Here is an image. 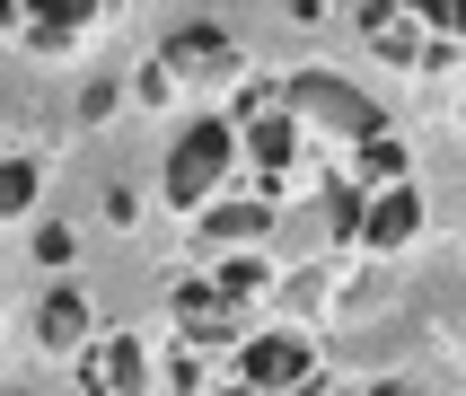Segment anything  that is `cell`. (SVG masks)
Instances as JSON below:
<instances>
[{
  "instance_id": "cell-6",
  "label": "cell",
  "mask_w": 466,
  "mask_h": 396,
  "mask_svg": "<svg viewBox=\"0 0 466 396\" xmlns=\"http://www.w3.org/2000/svg\"><path fill=\"white\" fill-rule=\"evenodd\" d=\"M97 18H106V0H0V26L26 53H71Z\"/></svg>"
},
{
  "instance_id": "cell-8",
  "label": "cell",
  "mask_w": 466,
  "mask_h": 396,
  "mask_svg": "<svg viewBox=\"0 0 466 396\" xmlns=\"http://www.w3.org/2000/svg\"><path fill=\"white\" fill-rule=\"evenodd\" d=\"M88 335H97L88 326V290H53L45 300V352H79Z\"/></svg>"
},
{
  "instance_id": "cell-4",
  "label": "cell",
  "mask_w": 466,
  "mask_h": 396,
  "mask_svg": "<svg viewBox=\"0 0 466 396\" xmlns=\"http://www.w3.org/2000/svg\"><path fill=\"white\" fill-rule=\"evenodd\" d=\"M220 71H238V36L194 18V26H177V36L158 45V71H141V88L167 97V88H203V79H220Z\"/></svg>"
},
{
  "instance_id": "cell-9",
  "label": "cell",
  "mask_w": 466,
  "mask_h": 396,
  "mask_svg": "<svg viewBox=\"0 0 466 396\" xmlns=\"http://www.w3.org/2000/svg\"><path fill=\"white\" fill-rule=\"evenodd\" d=\"M273 229V203H203V238L211 247H238V238Z\"/></svg>"
},
{
  "instance_id": "cell-10",
  "label": "cell",
  "mask_w": 466,
  "mask_h": 396,
  "mask_svg": "<svg viewBox=\"0 0 466 396\" xmlns=\"http://www.w3.org/2000/svg\"><path fill=\"white\" fill-rule=\"evenodd\" d=\"M35 185H45V168H35L26 150H9V141H0V220L35 211Z\"/></svg>"
},
{
  "instance_id": "cell-7",
  "label": "cell",
  "mask_w": 466,
  "mask_h": 396,
  "mask_svg": "<svg viewBox=\"0 0 466 396\" xmlns=\"http://www.w3.org/2000/svg\"><path fill=\"white\" fill-rule=\"evenodd\" d=\"M352 26H361V36H370L379 53H388V62H414V71L449 62V53L431 45V36H422V26L405 18V9H396V0H352Z\"/></svg>"
},
{
  "instance_id": "cell-11",
  "label": "cell",
  "mask_w": 466,
  "mask_h": 396,
  "mask_svg": "<svg viewBox=\"0 0 466 396\" xmlns=\"http://www.w3.org/2000/svg\"><path fill=\"white\" fill-rule=\"evenodd\" d=\"M396 9H405V18H414L422 26V36H431V45H458V0H396Z\"/></svg>"
},
{
  "instance_id": "cell-3",
  "label": "cell",
  "mask_w": 466,
  "mask_h": 396,
  "mask_svg": "<svg viewBox=\"0 0 466 396\" xmlns=\"http://www.w3.org/2000/svg\"><path fill=\"white\" fill-rule=\"evenodd\" d=\"M273 97H282V115H317V124L335 132V141H352V150L388 141V115H379L352 79H335V71H309V79H290V88H273Z\"/></svg>"
},
{
  "instance_id": "cell-2",
  "label": "cell",
  "mask_w": 466,
  "mask_h": 396,
  "mask_svg": "<svg viewBox=\"0 0 466 396\" xmlns=\"http://www.w3.org/2000/svg\"><path fill=\"white\" fill-rule=\"evenodd\" d=\"M220 185H238V124L229 115H194L158 158V194H167V211H203Z\"/></svg>"
},
{
  "instance_id": "cell-1",
  "label": "cell",
  "mask_w": 466,
  "mask_h": 396,
  "mask_svg": "<svg viewBox=\"0 0 466 396\" xmlns=\"http://www.w3.org/2000/svg\"><path fill=\"white\" fill-rule=\"evenodd\" d=\"M211 352H220V370H203V352L185 361L194 396H317V379H326V361L299 326H238Z\"/></svg>"
},
{
  "instance_id": "cell-5",
  "label": "cell",
  "mask_w": 466,
  "mask_h": 396,
  "mask_svg": "<svg viewBox=\"0 0 466 396\" xmlns=\"http://www.w3.org/2000/svg\"><path fill=\"white\" fill-rule=\"evenodd\" d=\"M79 396H150V343L132 326H97L79 343Z\"/></svg>"
}]
</instances>
